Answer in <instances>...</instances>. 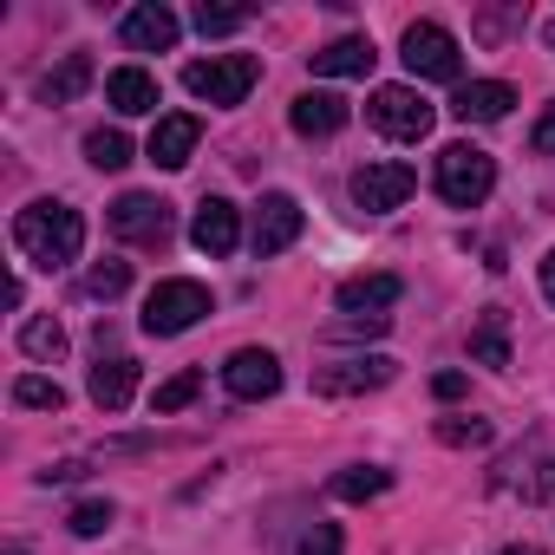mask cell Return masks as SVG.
Returning <instances> with one entry per match:
<instances>
[{
	"label": "cell",
	"instance_id": "cell-18",
	"mask_svg": "<svg viewBox=\"0 0 555 555\" xmlns=\"http://www.w3.org/2000/svg\"><path fill=\"white\" fill-rule=\"evenodd\" d=\"M288 125H295L301 138H334V131L347 125V99H334V92H301V99L288 105Z\"/></svg>",
	"mask_w": 555,
	"mask_h": 555
},
{
	"label": "cell",
	"instance_id": "cell-3",
	"mask_svg": "<svg viewBox=\"0 0 555 555\" xmlns=\"http://www.w3.org/2000/svg\"><path fill=\"white\" fill-rule=\"evenodd\" d=\"M490 190H496V164L477 144H444L438 151V196L451 209H477Z\"/></svg>",
	"mask_w": 555,
	"mask_h": 555
},
{
	"label": "cell",
	"instance_id": "cell-10",
	"mask_svg": "<svg viewBox=\"0 0 555 555\" xmlns=\"http://www.w3.org/2000/svg\"><path fill=\"white\" fill-rule=\"evenodd\" d=\"M301 203L295 196H282V190H274V196H261L255 203V229H248V242H255V255H282V248H295L301 242Z\"/></svg>",
	"mask_w": 555,
	"mask_h": 555
},
{
	"label": "cell",
	"instance_id": "cell-8",
	"mask_svg": "<svg viewBox=\"0 0 555 555\" xmlns=\"http://www.w3.org/2000/svg\"><path fill=\"white\" fill-rule=\"evenodd\" d=\"M392 373H399V360H386V353H366V360L321 366V373H314V392H321V399H360V392H379V386H392Z\"/></svg>",
	"mask_w": 555,
	"mask_h": 555
},
{
	"label": "cell",
	"instance_id": "cell-34",
	"mask_svg": "<svg viewBox=\"0 0 555 555\" xmlns=\"http://www.w3.org/2000/svg\"><path fill=\"white\" fill-rule=\"evenodd\" d=\"M431 392H438V399H464V373H438Z\"/></svg>",
	"mask_w": 555,
	"mask_h": 555
},
{
	"label": "cell",
	"instance_id": "cell-13",
	"mask_svg": "<svg viewBox=\"0 0 555 555\" xmlns=\"http://www.w3.org/2000/svg\"><path fill=\"white\" fill-rule=\"evenodd\" d=\"M405 295L399 274H353L340 282V314H360V321H386V308Z\"/></svg>",
	"mask_w": 555,
	"mask_h": 555
},
{
	"label": "cell",
	"instance_id": "cell-37",
	"mask_svg": "<svg viewBox=\"0 0 555 555\" xmlns=\"http://www.w3.org/2000/svg\"><path fill=\"white\" fill-rule=\"evenodd\" d=\"M503 555H535V548H529V542H516V548H503Z\"/></svg>",
	"mask_w": 555,
	"mask_h": 555
},
{
	"label": "cell",
	"instance_id": "cell-23",
	"mask_svg": "<svg viewBox=\"0 0 555 555\" xmlns=\"http://www.w3.org/2000/svg\"><path fill=\"white\" fill-rule=\"evenodd\" d=\"M503 321H509L503 308H483V321L470 327V353H477L483 366H496V373L509 366V340H503Z\"/></svg>",
	"mask_w": 555,
	"mask_h": 555
},
{
	"label": "cell",
	"instance_id": "cell-38",
	"mask_svg": "<svg viewBox=\"0 0 555 555\" xmlns=\"http://www.w3.org/2000/svg\"><path fill=\"white\" fill-rule=\"evenodd\" d=\"M542 40H548V47H555V21H548V27H542Z\"/></svg>",
	"mask_w": 555,
	"mask_h": 555
},
{
	"label": "cell",
	"instance_id": "cell-21",
	"mask_svg": "<svg viewBox=\"0 0 555 555\" xmlns=\"http://www.w3.org/2000/svg\"><path fill=\"white\" fill-rule=\"evenodd\" d=\"M86 86H92V60H86V53H66V60H60V73H47V79H40V99H47V105H73Z\"/></svg>",
	"mask_w": 555,
	"mask_h": 555
},
{
	"label": "cell",
	"instance_id": "cell-33",
	"mask_svg": "<svg viewBox=\"0 0 555 555\" xmlns=\"http://www.w3.org/2000/svg\"><path fill=\"white\" fill-rule=\"evenodd\" d=\"M529 151H535V157H555V105L535 118V131H529Z\"/></svg>",
	"mask_w": 555,
	"mask_h": 555
},
{
	"label": "cell",
	"instance_id": "cell-20",
	"mask_svg": "<svg viewBox=\"0 0 555 555\" xmlns=\"http://www.w3.org/2000/svg\"><path fill=\"white\" fill-rule=\"evenodd\" d=\"M105 99H112V112L144 118V112H157V79H151L144 66H118V73L105 79Z\"/></svg>",
	"mask_w": 555,
	"mask_h": 555
},
{
	"label": "cell",
	"instance_id": "cell-25",
	"mask_svg": "<svg viewBox=\"0 0 555 555\" xmlns=\"http://www.w3.org/2000/svg\"><path fill=\"white\" fill-rule=\"evenodd\" d=\"M86 164L92 170H125L131 164V138L125 131H92L86 138Z\"/></svg>",
	"mask_w": 555,
	"mask_h": 555
},
{
	"label": "cell",
	"instance_id": "cell-39",
	"mask_svg": "<svg viewBox=\"0 0 555 555\" xmlns=\"http://www.w3.org/2000/svg\"><path fill=\"white\" fill-rule=\"evenodd\" d=\"M8 555H21V548H8Z\"/></svg>",
	"mask_w": 555,
	"mask_h": 555
},
{
	"label": "cell",
	"instance_id": "cell-5",
	"mask_svg": "<svg viewBox=\"0 0 555 555\" xmlns=\"http://www.w3.org/2000/svg\"><path fill=\"white\" fill-rule=\"evenodd\" d=\"M203 314H209V288L203 282H157L151 301H144V334L170 340V334H190Z\"/></svg>",
	"mask_w": 555,
	"mask_h": 555
},
{
	"label": "cell",
	"instance_id": "cell-7",
	"mask_svg": "<svg viewBox=\"0 0 555 555\" xmlns=\"http://www.w3.org/2000/svg\"><path fill=\"white\" fill-rule=\"evenodd\" d=\"M405 66H412V79H457L464 53H457V40L438 21H412L405 27Z\"/></svg>",
	"mask_w": 555,
	"mask_h": 555
},
{
	"label": "cell",
	"instance_id": "cell-17",
	"mask_svg": "<svg viewBox=\"0 0 555 555\" xmlns=\"http://www.w3.org/2000/svg\"><path fill=\"white\" fill-rule=\"evenodd\" d=\"M314 60V79H366L373 73V40H360V34H347V40H334V47H321V53H308Z\"/></svg>",
	"mask_w": 555,
	"mask_h": 555
},
{
	"label": "cell",
	"instance_id": "cell-19",
	"mask_svg": "<svg viewBox=\"0 0 555 555\" xmlns=\"http://www.w3.org/2000/svg\"><path fill=\"white\" fill-rule=\"evenodd\" d=\"M131 392H138V360L112 353V360H99V366H92V405H99V412H125V405H131Z\"/></svg>",
	"mask_w": 555,
	"mask_h": 555
},
{
	"label": "cell",
	"instance_id": "cell-1",
	"mask_svg": "<svg viewBox=\"0 0 555 555\" xmlns=\"http://www.w3.org/2000/svg\"><path fill=\"white\" fill-rule=\"evenodd\" d=\"M14 242H21L27 261L66 268V261H79V248H86V216L66 209V203H27V209L14 216Z\"/></svg>",
	"mask_w": 555,
	"mask_h": 555
},
{
	"label": "cell",
	"instance_id": "cell-27",
	"mask_svg": "<svg viewBox=\"0 0 555 555\" xmlns=\"http://www.w3.org/2000/svg\"><path fill=\"white\" fill-rule=\"evenodd\" d=\"M196 392H203V373L190 366V373H177V379H164V386L151 392V412H157V418H164V412H183Z\"/></svg>",
	"mask_w": 555,
	"mask_h": 555
},
{
	"label": "cell",
	"instance_id": "cell-15",
	"mask_svg": "<svg viewBox=\"0 0 555 555\" xmlns=\"http://www.w3.org/2000/svg\"><path fill=\"white\" fill-rule=\"evenodd\" d=\"M196 138H203V125H196L190 112H170V118H157V131H151L144 157H151V164H164V170H183V164H190V151H196Z\"/></svg>",
	"mask_w": 555,
	"mask_h": 555
},
{
	"label": "cell",
	"instance_id": "cell-36",
	"mask_svg": "<svg viewBox=\"0 0 555 555\" xmlns=\"http://www.w3.org/2000/svg\"><path fill=\"white\" fill-rule=\"evenodd\" d=\"M542 295H548V308H555V248L542 255Z\"/></svg>",
	"mask_w": 555,
	"mask_h": 555
},
{
	"label": "cell",
	"instance_id": "cell-26",
	"mask_svg": "<svg viewBox=\"0 0 555 555\" xmlns=\"http://www.w3.org/2000/svg\"><path fill=\"white\" fill-rule=\"evenodd\" d=\"M14 405H27V412H60V405H66V392H60V379L21 373V379H14Z\"/></svg>",
	"mask_w": 555,
	"mask_h": 555
},
{
	"label": "cell",
	"instance_id": "cell-12",
	"mask_svg": "<svg viewBox=\"0 0 555 555\" xmlns=\"http://www.w3.org/2000/svg\"><path fill=\"white\" fill-rule=\"evenodd\" d=\"M190 242H196L203 255H235V242H242L235 203H229V196H203L196 216H190Z\"/></svg>",
	"mask_w": 555,
	"mask_h": 555
},
{
	"label": "cell",
	"instance_id": "cell-14",
	"mask_svg": "<svg viewBox=\"0 0 555 555\" xmlns=\"http://www.w3.org/2000/svg\"><path fill=\"white\" fill-rule=\"evenodd\" d=\"M509 105H516V92L503 79H477V86H457L451 118L457 125H496V118H509Z\"/></svg>",
	"mask_w": 555,
	"mask_h": 555
},
{
	"label": "cell",
	"instance_id": "cell-32",
	"mask_svg": "<svg viewBox=\"0 0 555 555\" xmlns=\"http://www.w3.org/2000/svg\"><path fill=\"white\" fill-rule=\"evenodd\" d=\"M301 555H340V522H314L301 535Z\"/></svg>",
	"mask_w": 555,
	"mask_h": 555
},
{
	"label": "cell",
	"instance_id": "cell-29",
	"mask_svg": "<svg viewBox=\"0 0 555 555\" xmlns=\"http://www.w3.org/2000/svg\"><path fill=\"white\" fill-rule=\"evenodd\" d=\"M235 27H248L242 8H209V0L196 8V34H203V40H222V34H235Z\"/></svg>",
	"mask_w": 555,
	"mask_h": 555
},
{
	"label": "cell",
	"instance_id": "cell-31",
	"mask_svg": "<svg viewBox=\"0 0 555 555\" xmlns=\"http://www.w3.org/2000/svg\"><path fill=\"white\" fill-rule=\"evenodd\" d=\"M112 529V503H79L73 509V535H105Z\"/></svg>",
	"mask_w": 555,
	"mask_h": 555
},
{
	"label": "cell",
	"instance_id": "cell-2",
	"mask_svg": "<svg viewBox=\"0 0 555 555\" xmlns=\"http://www.w3.org/2000/svg\"><path fill=\"white\" fill-rule=\"evenodd\" d=\"M261 79V60L255 53H209V60H190L183 66V86L209 105H242Z\"/></svg>",
	"mask_w": 555,
	"mask_h": 555
},
{
	"label": "cell",
	"instance_id": "cell-11",
	"mask_svg": "<svg viewBox=\"0 0 555 555\" xmlns=\"http://www.w3.org/2000/svg\"><path fill=\"white\" fill-rule=\"evenodd\" d=\"M412 190H418L412 164H366V170L353 177V203H360L366 216H386V209H399Z\"/></svg>",
	"mask_w": 555,
	"mask_h": 555
},
{
	"label": "cell",
	"instance_id": "cell-30",
	"mask_svg": "<svg viewBox=\"0 0 555 555\" xmlns=\"http://www.w3.org/2000/svg\"><path fill=\"white\" fill-rule=\"evenodd\" d=\"M438 438L464 451V444H490L496 431H490V418H438Z\"/></svg>",
	"mask_w": 555,
	"mask_h": 555
},
{
	"label": "cell",
	"instance_id": "cell-28",
	"mask_svg": "<svg viewBox=\"0 0 555 555\" xmlns=\"http://www.w3.org/2000/svg\"><path fill=\"white\" fill-rule=\"evenodd\" d=\"M125 288H131V261H99V268L86 274V295H92V301H118Z\"/></svg>",
	"mask_w": 555,
	"mask_h": 555
},
{
	"label": "cell",
	"instance_id": "cell-4",
	"mask_svg": "<svg viewBox=\"0 0 555 555\" xmlns=\"http://www.w3.org/2000/svg\"><path fill=\"white\" fill-rule=\"evenodd\" d=\"M366 118H373V131H386V138H399V144H418L425 131H431V99L418 92V86H379L373 92V105H366Z\"/></svg>",
	"mask_w": 555,
	"mask_h": 555
},
{
	"label": "cell",
	"instance_id": "cell-6",
	"mask_svg": "<svg viewBox=\"0 0 555 555\" xmlns=\"http://www.w3.org/2000/svg\"><path fill=\"white\" fill-rule=\"evenodd\" d=\"M170 229H177V216H170V203H164V196L131 190V196H118V203H112V235H118V242L164 248V242H170Z\"/></svg>",
	"mask_w": 555,
	"mask_h": 555
},
{
	"label": "cell",
	"instance_id": "cell-16",
	"mask_svg": "<svg viewBox=\"0 0 555 555\" xmlns=\"http://www.w3.org/2000/svg\"><path fill=\"white\" fill-rule=\"evenodd\" d=\"M125 47L131 53H170L177 47V14L157 8V0H151V8H131L125 14Z\"/></svg>",
	"mask_w": 555,
	"mask_h": 555
},
{
	"label": "cell",
	"instance_id": "cell-35",
	"mask_svg": "<svg viewBox=\"0 0 555 555\" xmlns=\"http://www.w3.org/2000/svg\"><path fill=\"white\" fill-rule=\"evenodd\" d=\"M40 477H47V483H79V477H86V464H53V470H40Z\"/></svg>",
	"mask_w": 555,
	"mask_h": 555
},
{
	"label": "cell",
	"instance_id": "cell-22",
	"mask_svg": "<svg viewBox=\"0 0 555 555\" xmlns=\"http://www.w3.org/2000/svg\"><path fill=\"white\" fill-rule=\"evenodd\" d=\"M327 490H334L340 503H373V496L392 490V470H379V464H353V470H340Z\"/></svg>",
	"mask_w": 555,
	"mask_h": 555
},
{
	"label": "cell",
	"instance_id": "cell-24",
	"mask_svg": "<svg viewBox=\"0 0 555 555\" xmlns=\"http://www.w3.org/2000/svg\"><path fill=\"white\" fill-rule=\"evenodd\" d=\"M21 353H27V360H60V353H66V327L47 321V314L27 321V327H21Z\"/></svg>",
	"mask_w": 555,
	"mask_h": 555
},
{
	"label": "cell",
	"instance_id": "cell-9",
	"mask_svg": "<svg viewBox=\"0 0 555 555\" xmlns=\"http://www.w3.org/2000/svg\"><path fill=\"white\" fill-rule=\"evenodd\" d=\"M222 386H229V399H274L282 392V360H274L268 347H235L229 353V366H222Z\"/></svg>",
	"mask_w": 555,
	"mask_h": 555
}]
</instances>
